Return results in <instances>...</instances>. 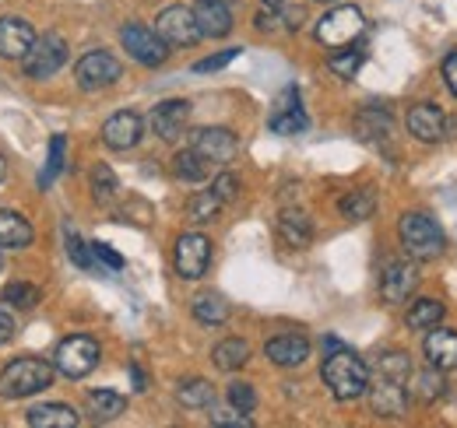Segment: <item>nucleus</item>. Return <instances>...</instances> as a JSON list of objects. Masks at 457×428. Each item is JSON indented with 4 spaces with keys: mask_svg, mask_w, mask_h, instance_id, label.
<instances>
[{
    "mask_svg": "<svg viewBox=\"0 0 457 428\" xmlns=\"http://www.w3.org/2000/svg\"><path fill=\"white\" fill-rule=\"evenodd\" d=\"M320 375H324V386L331 390L335 400H359L366 393V386H370V369L348 348L328 351V358L320 366Z\"/></svg>",
    "mask_w": 457,
    "mask_h": 428,
    "instance_id": "obj_1",
    "label": "nucleus"
},
{
    "mask_svg": "<svg viewBox=\"0 0 457 428\" xmlns=\"http://www.w3.org/2000/svg\"><path fill=\"white\" fill-rule=\"evenodd\" d=\"M54 386V366L43 358H14L0 369V397L4 400H21L32 393H43Z\"/></svg>",
    "mask_w": 457,
    "mask_h": 428,
    "instance_id": "obj_2",
    "label": "nucleus"
},
{
    "mask_svg": "<svg viewBox=\"0 0 457 428\" xmlns=\"http://www.w3.org/2000/svg\"><path fill=\"white\" fill-rule=\"evenodd\" d=\"M398 232H401V246H404V253H408L411 260H419V264L436 260V257H444V250H447V239H444L440 225L422 211L404 214L398 225Z\"/></svg>",
    "mask_w": 457,
    "mask_h": 428,
    "instance_id": "obj_3",
    "label": "nucleus"
},
{
    "mask_svg": "<svg viewBox=\"0 0 457 428\" xmlns=\"http://www.w3.org/2000/svg\"><path fill=\"white\" fill-rule=\"evenodd\" d=\"M362 29H366L362 11L355 4H338L317 21V43L328 50H345L362 36Z\"/></svg>",
    "mask_w": 457,
    "mask_h": 428,
    "instance_id": "obj_4",
    "label": "nucleus"
},
{
    "mask_svg": "<svg viewBox=\"0 0 457 428\" xmlns=\"http://www.w3.org/2000/svg\"><path fill=\"white\" fill-rule=\"evenodd\" d=\"M99 344L85 333H74L67 341H60L54 351V373H60L63 379H85L99 366Z\"/></svg>",
    "mask_w": 457,
    "mask_h": 428,
    "instance_id": "obj_5",
    "label": "nucleus"
},
{
    "mask_svg": "<svg viewBox=\"0 0 457 428\" xmlns=\"http://www.w3.org/2000/svg\"><path fill=\"white\" fill-rule=\"evenodd\" d=\"M21 63H25V74H29L32 81H46V78H54L60 67L67 63V43L60 39L57 32L36 36L32 50L21 56Z\"/></svg>",
    "mask_w": 457,
    "mask_h": 428,
    "instance_id": "obj_6",
    "label": "nucleus"
},
{
    "mask_svg": "<svg viewBox=\"0 0 457 428\" xmlns=\"http://www.w3.org/2000/svg\"><path fill=\"white\" fill-rule=\"evenodd\" d=\"M123 78V67H120V60L113 54H106V50H92V54H85L78 63H74V81L85 88V92H103V88H110Z\"/></svg>",
    "mask_w": 457,
    "mask_h": 428,
    "instance_id": "obj_7",
    "label": "nucleus"
},
{
    "mask_svg": "<svg viewBox=\"0 0 457 428\" xmlns=\"http://www.w3.org/2000/svg\"><path fill=\"white\" fill-rule=\"evenodd\" d=\"M155 32L166 46H194L197 39H204L201 29H197L194 7H183V4H172L155 18Z\"/></svg>",
    "mask_w": 457,
    "mask_h": 428,
    "instance_id": "obj_8",
    "label": "nucleus"
},
{
    "mask_svg": "<svg viewBox=\"0 0 457 428\" xmlns=\"http://www.w3.org/2000/svg\"><path fill=\"white\" fill-rule=\"evenodd\" d=\"M120 43H123L127 54L134 56L137 63H145V67H162L166 56H170V46L159 39V32L155 29H145L137 21H130V25L120 29Z\"/></svg>",
    "mask_w": 457,
    "mask_h": 428,
    "instance_id": "obj_9",
    "label": "nucleus"
},
{
    "mask_svg": "<svg viewBox=\"0 0 457 428\" xmlns=\"http://www.w3.org/2000/svg\"><path fill=\"white\" fill-rule=\"evenodd\" d=\"M172 264H176V274H179L183 281L204 277V270L212 264V243H208L201 232H183V235L176 239Z\"/></svg>",
    "mask_w": 457,
    "mask_h": 428,
    "instance_id": "obj_10",
    "label": "nucleus"
},
{
    "mask_svg": "<svg viewBox=\"0 0 457 428\" xmlns=\"http://www.w3.org/2000/svg\"><path fill=\"white\" fill-rule=\"evenodd\" d=\"M419 288V260H391L380 274V299L387 306H401Z\"/></svg>",
    "mask_w": 457,
    "mask_h": 428,
    "instance_id": "obj_11",
    "label": "nucleus"
},
{
    "mask_svg": "<svg viewBox=\"0 0 457 428\" xmlns=\"http://www.w3.org/2000/svg\"><path fill=\"white\" fill-rule=\"evenodd\" d=\"M190 148L201 159L212 161V165H226V161L236 159L239 141H236V134L226 130V127H201V130L190 134Z\"/></svg>",
    "mask_w": 457,
    "mask_h": 428,
    "instance_id": "obj_12",
    "label": "nucleus"
},
{
    "mask_svg": "<svg viewBox=\"0 0 457 428\" xmlns=\"http://www.w3.org/2000/svg\"><path fill=\"white\" fill-rule=\"evenodd\" d=\"M141 137H145V119H141L137 112H130V109L113 112V116L103 123V141H106V148H113V152L134 148Z\"/></svg>",
    "mask_w": 457,
    "mask_h": 428,
    "instance_id": "obj_13",
    "label": "nucleus"
},
{
    "mask_svg": "<svg viewBox=\"0 0 457 428\" xmlns=\"http://www.w3.org/2000/svg\"><path fill=\"white\" fill-rule=\"evenodd\" d=\"M187 123H190V103L187 99H166V103H159V106L152 109V130L162 141L183 137Z\"/></svg>",
    "mask_w": 457,
    "mask_h": 428,
    "instance_id": "obj_14",
    "label": "nucleus"
},
{
    "mask_svg": "<svg viewBox=\"0 0 457 428\" xmlns=\"http://www.w3.org/2000/svg\"><path fill=\"white\" fill-rule=\"evenodd\" d=\"M36 43V29L25 21V18H0V56L4 60H21V56L32 50Z\"/></svg>",
    "mask_w": 457,
    "mask_h": 428,
    "instance_id": "obj_15",
    "label": "nucleus"
},
{
    "mask_svg": "<svg viewBox=\"0 0 457 428\" xmlns=\"http://www.w3.org/2000/svg\"><path fill=\"white\" fill-rule=\"evenodd\" d=\"M366 393H370V407H373L377 418H404V411H408V393H404L401 383L380 379L377 386H366Z\"/></svg>",
    "mask_w": 457,
    "mask_h": 428,
    "instance_id": "obj_16",
    "label": "nucleus"
},
{
    "mask_svg": "<svg viewBox=\"0 0 457 428\" xmlns=\"http://www.w3.org/2000/svg\"><path fill=\"white\" fill-rule=\"evenodd\" d=\"M264 355L278 366V369H295L310 358V341L303 333H278L264 344Z\"/></svg>",
    "mask_w": 457,
    "mask_h": 428,
    "instance_id": "obj_17",
    "label": "nucleus"
},
{
    "mask_svg": "<svg viewBox=\"0 0 457 428\" xmlns=\"http://www.w3.org/2000/svg\"><path fill=\"white\" fill-rule=\"evenodd\" d=\"M422 351H426V358H429V366H433V369H440V373L457 369V333L454 330H444L440 323H436V326H429Z\"/></svg>",
    "mask_w": 457,
    "mask_h": 428,
    "instance_id": "obj_18",
    "label": "nucleus"
},
{
    "mask_svg": "<svg viewBox=\"0 0 457 428\" xmlns=\"http://www.w3.org/2000/svg\"><path fill=\"white\" fill-rule=\"evenodd\" d=\"M408 134L422 144H436L444 137V112L433 106V103H419V106L408 109Z\"/></svg>",
    "mask_w": 457,
    "mask_h": 428,
    "instance_id": "obj_19",
    "label": "nucleus"
},
{
    "mask_svg": "<svg viewBox=\"0 0 457 428\" xmlns=\"http://www.w3.org/2000/svg\"><path fill=\"white\" fill-rule=\"evenodd\" d=\"M194 18H197L201 36H208V39H222L232 32V11H228L226 0H197Z\"/></svg>",
    "mask_w": 457,
    "mask_h": 428,
    "instance_id": "obj_20",
    "label": "nucleus"
},
{
    "mask_svg": "<svg viewBox=\"0 0 457 428\" xmlns=\"http://www.w3.org/2000/svg\"><path fill=\"white\" fill-rule=\"evenodd\" d=\"M310 127L306 112L299 106V92L295 88H286V95L278 99V106L271 112V130L275 134H303Z\"/></svg>",
    "mask_w": 457,
    "mask_h": 428,
    "instance_id": "obj_21",
    "label": "nucleus"
},
{
    "mask_svg": "<svg viewBox=\"0 0 457 428\" xmlns=\"http://www.w3.org/2000/svg\"><path fill=\"white\" fill-rule=\"evenodd\" d=\"M25 422L32 428H74L81 418L71 404H39L25 415Z\"/></svg>",
    "mask_w": 457,
    "mask_h": 428,
    "instance_id": "obj_22",
    "label": "nucleus"
},
{
    "mask_svg": "<svg viewBox=\"0 0 457 428\" xmlns=\"http://www.w3.org/2000/svg\"><path fill=\"white\" fill-rule=\"evenodd\" d=\"M278 235L292 250H306L313 239V225L303 211H282L278 214Z\"/></svg>",
    "mask_w": 457,
    "mask_h": 428,
    "instance_id": "obj_23",
    "label": "nucleus"
},
{
    "mask_svg": "<svg viewBox=\"0 0 457 428\" xmlns=\"http://www.w3.org/2000/svg\"><path fill=\"white\" fill-rule=\"evenodd\" d=\"M32 243V225L18 211H0V250H25Z\"/></svg>",
    "mask_w": 457,
    "mask_h": 428,
    "instance_id": "obj_24",
    "label": "nucleus"
},
{
    "mask_svg": "<svg viewBox=\"0 0 457 428\" xmlns=\"http://www.w3.org/2000/svg\"><path fill=\"white\" fill-rule=\"evenodd\" d=\"M355 134H359L362 141H384V137L395 134V119H391V112H384V109H362V112L355 116Z\"/></svg>",
    "mask_w": 457,
    "mask_h": 428,
    "instance_id": "obj_25",
    "label": "nucleus"
},
{
    "mask_svg": "<svg viewBox=\"0 0 457 428\" xmlns=\"http://www.w3.org/2000/svg\"><path fill=\"white\" fill-rule=\"evenodd\" d=\"M212 358H215V366H219L222 373H236V369H243V366L250 362V344L239 341V337H226L222 344H215Z\"/></svg>",
    "mask_w": 457,
    "mask_h": 428,
    "instance_id": "obj_26",
    "label": "nucleus"
},
{
    "mask_svg": "<svg viewBox=\"0 0 457 428\" xmlns=\"http://www.w3.org/2000/svg\"><path fill=\"white\" fill-rule=\"evenodd\" d=\"M194 320L204 326H222L228 320V302L215 292H204L194 299Z\"/></svg>",
    "mask_w": 457,
    "mask_h": 428,
    "instance_id": "obj_27",
    "label": "nucleus"
},
{
    "mask_svg": "<svg viewBox=\"0 0 457 428\" xmlns=\"http://www.w3.org/2000/svg\"><path fill=\"white\" fill-rule=\"evenodd\" d=\"M123 407H127V400L113 390H92L88 393V415L96 422H113V418L123 415Z\"/></svg>",
    "mask_w": 457,
    "mask_h": 428,
    "instance_id": "obj_28",
    "label": "nucleus"
},
{
    "mask_svg": "<svg viewBox=\"0 0 457 428\" xmlns=\"http://www.w3.org/2000/svg\"><path fill=\"white\" fill-rule=\"evenodd\" d=\"M176 400H179L183 407H194V411L212 407V404H215V386H212L208 379H187V383H179Z\"/></svg>",
    "mask_w": 457,
    "mask_h": 428,
    "instance_id": "obj_29",
    "label": "nucleus"
},
{
    "mask_svg": "<svg viewBox=\"0 0 457 428\" xmlns=\"http://www.w3.org/2000/svg\"><path fill=\"white\" fill-rule=\"evenodd\" d=\"M440 320H444V302H440V299H419V302H411V309L404 313L408 330H429V326H436Z\"/></svg>",
    "mask_w": 457,
    "mask_h": 428,
    "instance_id": "obj_30",
    "label": "nucleus"
},
{
    "mask_svg": "<svg viewBox=\"0 0 457 428\" xmlns=\"http://www.w3.org/2000/svg\"><path fill=\"white\" fill-rule=\"evenodd\" d=\"M338 208H342V214L348 221H366V218H373V211H377V193L370 186L352 190V193H345Z\"/></svg>",
    "mask_w": 457,
    "mask_h": 428,
    "instance_id": "obj_31",
    "label": "nucleus"
},
{
    "mask_svg": "<svg viewBox=\"0 0 457 428\" xmlns=\"http://www.w3.org/2000/svg\"><path fill=\"white\" fill-rule=\"evenodd\" d=\"M172 169H176V176H179V179H187V183H201V179H208L212 161L201 159L194 148H183V152L172 159Z\"/></svg>",
    "mask_w": 457,
    "mask_h": 428,
    "instance_id": "obj_32",
    "label": "nucleus"
},
{
    "mask_svg": "<svg viewBox=\"0 0 457 428\" xmlns=\"http://www.w3.org/2000/svg\"><path fill=\"white\" fill-rule=\"evenodd\" d=\"M4 302H7L11 309L29 313V309H36V306L43 302V292H39L36 284H29V281H11V284L4 288Z\"/></svg>",
    "mask_w": 457,
    "mask_h": 428,
    "instance_id": "obj_33",
    "label": "nucleus"
},
{
    "mask_svg": "<svg viewBox=\"0 0 457 428\" xmlns=\"http://www.w3.org/2000/svg\"><path fill=\"white\" fill-rule=\"evenodd\" d=\"M447 393V379H444V373L440 369H426V373L415 375V397L422 400V404H433V400H440Z\"/></svg>",
    "mask_w": 457,
    "mask_h": 428,
    "instance_id": "obj_34",
    "label": "nucleus"
},
{
    "mask_svg": "<svg viewBox=\"0 0 457 428\" xmlns=\"http://www.w3.org/2000/svg\"><path fill=\"white\" fill-rule=\"evenodd\" d=\"M222 211V201L212 193V190H201V193H194L190 197V204H187V214H190V221L194 225H204V221H215Z\"/></svg>",
    "mask_w": 457,
    "mask_h": 428,
    "instance_id": "obj_35",
    "label": "nucleus"
},
{
    "mask_svg": "<svg viewBox=\"0 0 457 428\" xmlns=\"http://www.w3.org/2000/svg\"><path fill=\"white\" fill-rule=\"evenodd\" d=\"M377 375H380V379L404 383V379L411 375V358H408L404 351H387V355H380V362H377Z\"/></svg>",
    "mask_w": 457,
    "mask_h": 428,
    "instance_id": "obj_36",
    "label": "nucleus"
},
{
    "mask_svg": "<svg viewBox=\"0 0 457 428\" xmlns=\"http://www.w3.org/2000/svg\"><path fill=\"white\" fill-rule=\"evenodd\" d=\"M92 193H96L99 204H106V201L116 197V176L110 165H99V169L92 172Z\"/></svg>",
    "mask_w": 457,
    "mask_h": 428,
    "instance_id": "obj_37",
    "label": "nucleus"
},
{
    "mask_svg": "<svg viewBox=\"0 0 457 428\" xmlns=\"http://www.w3.org/2000/svg\"><path fill=\"white\" fill-rule=\"evenodd\" d=\"M67 257L74 260V268L81 270H92L96 268V257H92V246L78 235V232H67Z\"/></svg>",
    "mask_w": 457,
    "mask_h": 428,
    "instance_id": "obj_38",
    "label": "nucleus"
},
{
    "mask_svg": "<svg viewBox=\"0 0 457 428\" xmlns=\"http://www.w3.org/2000/svg\"><path fill=\"white\" fill-rule=\"evenodd\" d=\"M328 67L338 78H355V70L362 67V50H335V56L328 60Z\"/></svg>",
    "mask_w": 457,
    "mask_h": 428,
    "instance_id": "obj_39",
    "label": "nucleus"
},
{
    "mask_svg": "<svg viewBox=\"0 0 457 428\" xmlns=\"http://www.w3.org/2000/svg\"><path fill=\"white\" fill-rule=\"evenodd\" d=\"M228 404L236 407V411H253L257 407V390L250 386V383H243V379H236V383H228Z\"/></svg>",
    "mask_w": 457,
    "mask_h": 428,
    "instance_id": "obj_40",
    "label": "nucleus"
},
{
    "mask_svg": "<svg viewBox=\"0 0 457 428\" xmlns=\"http://www.w3.org/2000/svg\"><path fill=\"white\" fill-rule=\"evenodd\" d=\"M63 148H67V141H63V134H57V137L50 141V159H46V172L39 176V183H43V186H54V179L60 176V169H63Z\"/></svg>",
    "mask_w": 457,
    "mask_h": 428,
    "instance_id": "obj_41",
    "label": "nucleus"
},
{
    "mask_svg": "<svg viewBox=\"0 0 457 428\" xmlns=\"http://www.w3.org/2000/svg\"><path fill=\"white\" fill-rule=\"evenodd\" d=\"M212 425H219V428H250V425H253V418H250L246 411H236V407L228 404V407H215V411H212Z\"/></svg>",
    "mask_w": 457,
    "mask_h": 428,
    "instance_id": "obj_42",
    "label": "nucleus"
},
{
    "mask_svg": "<svg viewBox=\"0 0 457 428\" xmlns=\"http://www.w3.org/2000/svg\"><path fill=\"white\" fill-rule=\"evenodd\" d=\"M212 193H215L222 204H228V201L239 193V179H236L232 172H219V176H215V183H212Z\"/></svg>",
    "mask_w": 457,
    "mask_h": 428,
    "instance_id": "obj_43",
    "label": "nucleus"
},
{
    "mask_svg": "<svg viewBox=\"0 0 457 428\" xmlns=\"http://www.w3.org/2000/svg\"><path fill=\"white\" fill-rule=\"evenodd\" d=\"M239 56V46H232V50H222V54L208 56V60H201V63H194V70L197 74H208V70H219V67H226V63H232Z\"/></svg>",
    "mask_w": 457,
    "mask_h": 428,
    "instance_id": "obj_44",
    "label": "nucleus"
},
{
    "mask_svg": "<svg viewBox=\"0 0 457 428\" xmlns=\"http://www.w3.org/2000/svg\"><path fill=\"white\" fill-rule=\"evenodd\" d=\"M92 257H96V260H103L106 268H113V270L123 268V257H120V253H113L106 243H92Z\"/></svg>",
    "mask_w": 457,
    "mask_h": 428,
    "instance_id": "obj_45",
    "label": "nucleus"
},
{
    "mask_svg": "<svg viewBox=\"0 0 457 428\" xmlns=\"http://www.w3.org/2000/svg\"><path fill=\"white\" fill-rule=\"evenodd\" d=\"M444 85L457 95V54H451L444 60Z\"/></svg>",
    "mask_w": 457,
    "mask_h": 428,
    "instance_id": "obj_46",
    "label": "nucleus"
},
{
    "mask_svg": "<svg viewBox=\"0 0 457 428\" xmlns=\"http://www.w3.org/2000/svg\"><path fill=\"white\" fill-rule=\"evenodd\" d=\"M14 330H18V326H14V317L0 309V344H7V341L14 337Z\"/></svg>",
    "mask_w": 457,
    "mask_h": 428,
    "instance_id": "obj_47",
    "label": "nucleus"
},
{
    "mask_svg": "<svg viewBox=\"0 0 457 428\" xmlns=\"http://www.w3.org/2000/svg\"><path fill=\"white\" fill-rule=\"evenodd\" d=\"M264 4V11H278L282 14V7H286V0H261Z\"/></svg>",
    "mask_w": 457,
    "mask_h": 428,
    "instance_id": "obj_48",
    "label": "nucleus"
},
{
    "mask_svg": "<svg viewBox=\"0 0 457 428\" xmlns=\"http://www.w3.org/2000/svg\"><path fill=\"white\" fill-rule=\"evenodd\" d=\"M7 176V161H4V155H0V179Z\"/></svg>",
    "mask_w": 457,
    "mask_h": 428,
    "instance_id": "obj_49",
    "label": "nucleus"
},
{
    "mask_svg": "<svg viewBox=\"0 0 457 428\" xmlns=\"http://www.w3.org/2000/svg\"><path fill=\"white\" fill-rule=\"evenodd\" d=\"M0 270H4V260H0Z\"/></svg>",
    "mask_w": 457,
    "mask_h": 428,
    "instance_id": "obj_50",
    "label": "nucleus"
},
{
    "mask_svg": "<svg viewBox=\"0 0 457 428\" xmlns=\"http://www.w3.org/2000/svg\"><path fill=\"white\" fill-rule=\"evenodd\" d=\"M324 4H328V0H324Z\"/></svg>",
    "mask_w": 457,
    "mask_h": 428,
    "instance_id": "obj_51",
    "label": "nucleus"
}]
</instances>
